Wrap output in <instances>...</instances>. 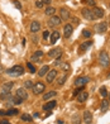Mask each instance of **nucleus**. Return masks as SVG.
Listing matches in <instances>:
<instances>
[{
  "instance_id": "nucleus-1",
  "label": "nucleus",
  "mask_w": 110,
  "mask_h": 124,
  "mask_svg": "<svg viewBox=\"0 0 110 124\" xmlns=\"http://www.w3.org/2000/svg\"><path fill=\"white\" fill-rule=\"evenodd\" d=\"M7 74L13 76V77H19L24 74V67L20 66V65H15L13 67H10V69L7 71Z\"/></svg>"
},
{
  "instance_id": "nucleus-2",
  "label": "nucleus",
  "mask_w": 110,
  "mask_h": 124,
  "mask_svg": "<svg viewBox=\"0 0 110 124\" xmlns=\"http://www.w3.org/2000/svg\"><path fill=\"white\" fill-rule=\"evenodd\" d=\"M99 62H100V65L103 67H108L109 66L110 58H109V56H108V53L105 52V51H101L100 54H99Z\"/></svg>"
},
{
  "instance_id": "nucleus-3",
  "label": "nucleus",
  "mask_w": 110,
  "mask_h": 124,
  "mask_svg": "<svg viewBox=\"0 0 110 124\" xmlns=\"http://www.w3.org/2000/svg\"><path fill=\"white\" fill-rule=\"evenodd\" d=\"M81 14L85 19L87 20H96L95 16H94V13H92V9H87V8H84L81 10Z\"/></svg>"
},
{
  "instance_id": "nucleus-4",
  "label": "nucleus",
  "mask_w": 110,
  "mask_h": 124,
  "mask_svg": "<svg viewBox=\"0 0 110 124\" xmlns=\"http://www.w3.org/2000/svg\"><path fill=\"white\" fill-rule=\"evenodd\" d=\"M61 54H62V49L57 47V48H53L51 49L48 52V57L49 58H56V60H59V57H61Z\"/></svg>"
},
{
  "instance_id": "nucleus-5",
  "label": "nucleus",
  "mask_w": 110,
  "mask_h": 124,
  "mask_svg": "<svg viewBox=\"0 0 110 124\" xmlns=\"http://www.w3.org/2000/svg\"><path fill=\"white\" fill-rule=\"evenodd\" d=\"M61 23H62V19L59 18V16H56V15L51 16V18H49V20H48V25L51 27V28L57 27V25H59Z\"/></svg>"
},
{
  "instance_id": "nucleus-6",
  "label": "nucleus",
  "mask_w": 110,
  "mask_h": 124,
  "mask_svg": "<svg viewBox=\"0 0 110 124\" xmlns=\"http://www.w3.org/2000/svg\"><path fill=\"white\" fill-rule=\"evenodd\" d=\"M87 82H90V77H87V76H81V77H77L75 80V85L76 86H85Z\"/></svg>"
},
{
  "instance_id": "nucleus-7",
  "label": "nucleus",
  "mask_w": 110,
  "mask_h": 124,
  "mask_svg": "<svg viewBox=\"0 0 110 124\" xmlns=\"http://www.w3.org/2000/svg\"><path fill=\"white\" fill-rule=\"evenodd\" d=\"M23 99H20V98H18L15 95V96H12L10 99H8V103H7V105L8 106H12V105H20L22 103H23Z\"/></svg>"
},
{
  "instance_id": "nucleus-8",
  "label": "nucleus",
  "mask_w": 110,
  "mask_h": 124,
  "mask_svg": "<svg viewBox=\"0 0 110 124\" xmlns=\"http://www.w3.org/2000/svg\"><path fill=\"white\" fill-rule=\"evenodd\" d=\"M44 89H46V86H44V84H43V82H36L34 84V86H33V93H34V94H41V93H43V91H44Z\"/></svg>"
},
{
  "instance_id": "nucleus-9",
  "label": "nucleus",
  "mask_w": 110,
  "mask_h": 124,
  "mask_svg": "<svg viewBox=\"0 0 110 124\" xmlns=\"http://www.w3.org/2000/svg\"><path fill=\"white\" fill-rule=\"evenodd\" d=\"M106 29H108V24L105 23V22H100L99 24H96V25H95V31H96L97 33H100V34L105 33V32H106Z\"/></svg>"
},
{
  "instance_id": "nucleus-10",
  "label": "nucleus",
  "mask_w": 110,
  "mask_h": 124,
  "mask_svg": "<svg viewBox=\"0 0 110 124\" xmlns=\"http://www.w3.org/2000/svg\"><path fill=\"white\" fill-rule=\"evenodd\" d=\"M91 46H92V41H91V39H89V41H86V42H82L80 44V47H79V52H86V51L89 49Z\"/></svg>"
},
{
  "instance_id": "nucleus-11",
  "label": "nucleus",
  "mask_w": 110,
  "mask_h": 124,
  "mask_svg": "<svg viewBox=\"0 0 110 124\" xmlns=\"http://www.w3.org/2000/svg\"><path fill=\"white\" fill-rule=\"evenodd\" d=\"M57 77V70H49L48 71V74L46 75V80H47V82H53L54 81V78Z\"/></svg>"
},
{
  "instance_id": "nucleus-12",
  "label": "nucleus",
  "mask_w": 110,
  "mask_h": 124,
  "mask_svg": "<svg viewBox=\"0 0 110 124\" xmlns=\"http://www.w3.org/2000/svg\"><path fill=\"white\" fill-rule=\"evenodd\" d=\"M16 96L23 99V100H27L28 99V93H27V89H23V87H19L18 90H16Z\"/></svg>"
},
{
  "instance_id": "nucleus-13",
  "label": "nucleus",
  "mask_w": 110,
  "mask_h": 124,
  "mask_svg": "<svg viewBox=\"0 0 110 124\" xmlns=\"http://www.w3.org/2000/svg\"><path fill=\"white\" fill-rule=\"evenodd\" d=\"M72 32H73V27L71 25V24H66L63 27V36L66 38H70L71 34H72Z\"/></svg>"
},
{
  "instance_id": "nucleus-14",
  "label": "nucleus",
  "mask_w": 110,
  "mask_h": 124,
  "mask_svg": "<svg viewBox=\"0 0 110 124\" xmlns=\"http://www.w3.org/2000/svg\"><path fill=\"white\" fill-rule=\"evenodd\" d=\"M39 29H41V23L37 22V20H33L30 23V32L32 33H37V32H39Z\"/></svg>"
},
{
  "instance_id": "nucleus-15",
  "label": "nucleus",
  "mask_w": 110,
  "mask_h": 124,
  "mask_svg": "<svg viewBox=\"0 0 110 124\" xmlns=\"http://www.w3.org/2000/svg\"><path fill=\"white\" fill-rule=\"evenodd\" d=\"M70 16H71V14H70V12L67 9H65V8L59 9V18H61V19L67 20V19H70Z\"/></svg>"
},
{
  "instance_id": "nucleus-16",
  "label": "nucleus",
  "mask_w": 110,
  "mask_h": 124,
  "mask_svg": "<svg viewBox=\"0 0 110 124\" xmlns=\"http://www.w3.org/2000/svg\"><path fill=\"white\" fill-rule=\"evenodd\" d=\"M42 57H43V52H42V51H36V52L33 53V56L30 57V62H38Z\"/></svg>"
},
{
  "instance_id": "nucleus-17",
  "label": "nucleus",
  "mask_w": 110,
  "mask_h": 124,
  "mask_svg": "<svg viewBox=\"0 0 110 124\" xmlns=\"http://www.w3.org/2000/svg\"><path fill=\"white\" fill-rule=\"evenodd\" d=\"M92 13H94L95 19H100V18L104 16V10L101 8H94V9H92Z\"/></svg>"
},
{
  "instance_id": "nucleus-18",
  "label": "nucleus",
  "mask_w": 110,
  "mask_h": 124,
  "mask_svg": "<svg viewBox=\"0 0 110 124\" xmlns=\"http://www.w3.org/2000/svg\"><path fill=\"white\" fill-rule=\"evenodd\" d=\"M14 86V82L12 81H8V82H4L3 86H1V91H7V93H10V90L13 89Z\"/></svg>"
},
{
  "instance_id": "nucleus-19",
  "label": "nucleus",
  "mask_w": 110,
  "mask_h": 124,
  "mask_svg": "<svg viewBox=\"0 0 110 124\" xmlns=\"http://www.w3.org/2000/svg\"><path fill=\"white\" fill-rule=\"evenodd\" d=\"M58 39H59V32L53 31V32L51 33V36H49V41H51L52 44H54V43L58 41Z\"/></svg>"
},
{
  "instance_id": "nucleus-20",
  "label": "nucleus",
  "mask_w": 110,
  "mask_h": 124,
  "mask_svg": "<svg viewBox=\"0 0 110 124\" xmlns=\"http://www.w3.org/2000/svg\"><path fill=\"white\" fill-rule=\"evenodd\" d=\"M87 98H89V94H87L86 91H81L77 95V101L79 103H85V101L87 100Z\"/></svg>"
},
{
  "instance_id": "nucleus-21",
  "label": "nucleus",
  "mask_w": 110,
  "mask_h": 124,
  "mask_svg": "<svg viewBox=\"0 0 110 124\" xmlns=\"http://www.w3.org/2000/svg\"><path fill=\"white\" fill-rule=\"evenodd\" d=\"M84 122H85V124H90L92 122V114L89 110H86L84 113Z\"/></svg>"
},
{
  "instance_id": "nucleus-22",
  "label": "nucleus",
  "mask_w": 110,
  "mask_h": 124,
  "mask_svg": "<svg viewBox=\"0 0 110 124\" xmlns=\"http://www.w3.org/2000/svg\"><path fill=\"white\" fill-rule=\"evenodd\" d=\"M56 105H57V101L56 100H49V103H47L44 106H43V109L48 111V110H52Z\"/></svg>"
},
{
  "instance_id": "nucleus-23",
  "label": "nucleus",
  "mask_w": 110,
  "mask_h": 124,
  "mask_svg": "<svg viewBox=\"0 0 110 124\" xmlns=\"http://www.w3.org/2000/svg\"><path fill=\"white\" fill-rule=\"evenodd\" d=\"M108 109H109V101L108 100H103L101 101V106H100V111L104 114V113L108 111Z\"/></svg>"
},
{
  "instance_id": "nucleus-24",
  "label": "nucleus",
  "mask_w": 110,
  "mask_h": 124,
  "mask_svg": "<svg viewBox=\"0 0 110 124\" xmlns=\"http://www.w3.org/2000/svg\"><path fill=\"white\" fill-rule=\"evenodd\" d=\"M48 71H49V67L48 66H42V69L39 70V72H38V75H39V77H43V76H46L48 74Z\"/></svg>"
},
{
  "instance_id": "nucleus-25",
  "label": "nucleus",
  "mask_w": 110,
  "mask_h": 124,
  "mask_svg": "<svg viewBox=\"0 0 110 124\" xmlns=\"http://www.w3.org/2000/svg\"><path fill=\"white\" fill-rule=\"evenodd\" d=\"M56 95H57L56 91H49V93H47V94L43 95V100H51L52 98L56 96Z\"/></svg>"
},
{
  "instance_id": "nucleus-26",
  "label": "nucleus",
  "mask_w": 110,
  "mask_h": 124,
  "mask_svg": "<svg viewBox=\"0 0 110 124\" xmlns=\"http://www.w3.org/2000/svg\"><path fill=\"white\" fill-rule=\"evenodd\" d=\"M67 80V75H62V76H59L58 78H57V85L58 86H62L63 84H65V81Z\"/></svg>"
},
{
  "instance_id": "nucleus-27",
  "label": "nucleus",
  "mask_w": 110,
  "mask_h": 124,
  "mask_svg": "<svg viewBox=\"0 0 110 124\" xmlns=\"http://www.w3.org/2000/svg\"><path fill=\"white\" fill-rule=\"evenodd\" d=\"M54 13H56V9H54L53 7H48V8L46 9V14H47L48 16H53Z\"/></svg>"
},
{
  "instance_id": "nucleus-28",
  "label": "nucleus",
  "mask_w": 110,
  "mask_h": 124,
  "mask_svg": "<svg viewBox=\"0 0 110 124\" xmlns=\"http://www.w3.org/2000/svg\"><path fill=\"white\" fill-rule=\"evenodd\" d=\"M80 122H81L80 115L79 114H73L72 115V124H80Z\"/></svg>"
},
{
  "instance_id": "nucleus-29",
  "label": "nucleus",
  "mask_w": 110,
  "mask_h": 124,
  "mask_svg": "<svg viewBox=\"0 0 110 124\" xmlns=\"http://www.w3.org/2000/svg\"><path fill=\"white\" fill-rule=\"evenodd\" d=\"M33 86H34L33 81H30V80L24 81V89H33Z\"/></svg>"
},
{
  "instance_id": "nucleus-30",
  "label": "nucleus",
  "mask_w": 110,
  "mask_h": 124,
  "mask_svg": "<svg viewBox=\"0 0 110 124\" xmlns=\"http://www.w3.org/2000/svg\"><path fill=\"white\" fill-rule=\"evenodd\" d=\"M20 119L24 120V122H32V116L29 114H22L20 115Z\"/></svg>"
},
{
  "instance_id": "nucleus-31",
  "label": "nucleus",
  "mask_w": 110,
  "mask_h": 124,
  "mask_svg": "<svg viewBox=\"0 0 110 124\" xmlns=\"http://www.w3.org/2000/svg\"><path fill=\"white\" fill-rule=\"evenodd\" d=\"M100 95L103 98H106L108 96V91H106V87L105 86H101L100 87Z\"/></svg>"
},
{
  "instance_id": "nucleus-32",
  "label": "nucleus",
  "mask_w": 110,
  "mask_h": 124,
  "mask_svg": "<svg viewBox=\"0 0 110 124\" xmlns=\"http://www.w3.org/2000/svg\"><path fill=\"white\" fill-rule=\"evenodd\" d=\"M27 66H28V69H29V71H30V74H36V67L32 65V62H27Z\"/></svg>"
},
{
  "instance_id": "nucleus-33",
  "label": "nucleus",
  "mask_w": 110,
  "mask_h": 124,
  "mask_svg": "<svg viewBox=\"0 0 110 124\" xmlns=\"http://www.w3.org/2000/svg\"><path fill=\"white\" fill-rule=\"evenodd\" d=\"M16 114H18V110H16V109H8L7 110V115L9 116H12V115H16Z\"/></svg>"
},
{
  "instance_id": "nucleus-34",
  "label": "nucleus",
  "mask_w": 110,
  "mask_h": 124,
  "mask_svg": "<svg viewBox=\"0 0 110 124\" xmlns=\"http://www.w3.org/2000/svg\"><path fill=\"white\" fill-rule=\"evenodd\" d=\"M59 67L63 70V71H67V70H70V65L68 63H66V62H61V65H59Z\"/></svg>"
},
{
  "instance_id": "nucleus-35",
  "label": "nucleus",
  "mask_w": 110,
  "mask_h": 124,
  "mask_svg": "<svg viewBox=\"0 0 110 124\" xmlns=\"http://www.w3.org/2000/svg\"><path fill=\"white\" fill-rule=\"evenodd\" d=\"M82 36L86 37V38H90L91 37V32L87 31V29H84V31H82Z\"/></svg>"
},
{
  "instance_id": "nucleus-36",
  "label": "nucleus",
  "mask_w": 110,
  "mask_h": 124,
  "mask_svg": "<svg viewBox=\"0 0 110 124\" xmlns=\"http://www.w3.org/2000/svg\"><path fill=\"white\" fill-rule=\"evenodd\" d=\"M43 4H44V3H43L42 0H38V1H36V7L41 9V8H43Z\"/></svg>"
},
{
  "instance_id": "nucleus-37",
  "label": "nucleus",
  "mask_w": 110,
  "mask_h": 124,
  "mask_svg": "<svg viewBox=\"0 0 110 124\" xmlns=\"http://www.w3.org/2000/svg\"><path fill=\"white\" fill-rule=\"evenodd\" d=\"M84 3H87L89 5H92V7H95V0H84Z\"/></svg>"
},
{
  "instance_id": "nucleus-38",
  "label": "nucleus",
  "mask_w": 110,
  "mask_h": 124,
  "mask_svg": "<svg viewBox=\"0 0 110 124\" xmlns=\"http://www.w3.org/2000/svg\"><path fill=\"white\" fill-rule=\"evenodd\" d=\"M14 5H15V7L18 8V9H22V4H20V3H18L16 0H14Z\"/></svg>"
},
{
  "instance_id": "nucleus-39",
  "label": "nucleus",
  "mask_w": 110,
  "mask_h": 124,
  "mask_svg": "<svg viewBox=\"0 0 110 124\" xmlns=\"http://www.w3.org/2000/svg\"><path fill=\"white\" fill-rule=\"evenodd\" d=\"M48 36H49V32H48V31H44V32H43V38H44V39H47Z\"/></svg>"
},
{
  "instance_id": "nucleus-40",
  "label": "nucleus",
  "mask_w": 110,
  "mask_h": 124,
  "mask_svg": "<svg viewBox=\"0 0 110 124\" xmlns=\"http://www.w3.org/2000/svg\"><path fill=\"white\" fill-rule=\"evenodd\" d=\"M42 1L44 3V4H48V5H49V4L52 3V0H42Z\"/></svg>"
},
{
  "instance_id": "nucleus-41",
  "label": "nucleus",
  "mask_w": 110,
  "mask_h": 124,
  "mask_svg": "<svg viewBox=\"0 0 110 124\" xmlns=\"http://www.w3.org/2000/svg\"><path fill=\"white\" fill-rule=\"evenodd\" d=\"M0 124H10V123H9L8 120H4V119H3V120H0Z\"/></svg>"
},
{
  "instance_id": "nucleus-42",
  "label": "nucleus",
  "mask_w": 110,
  "mask_h": 124,
  "mask_svg": "<svg viewBox=\"0 0 110 124\" xmlns=\"http://www.w3.org/2000/svg\"><path fill=\"white\" fill-rule=\"evenodd\" d=\"M0 115H1V116L7 115V111H4V110H0Z\"/></svg>"
},
{
  "instance_id": "nucleus-43",
  "label": "nucleus",
  "mask_w": 110,
  "mask_h": 124,
  "mask_svg": "<svg viewBox=\"0 0 110 124\" xmlns=\"http://www.w3.org/2000/svg\"><path fill=\"white\" fill-rule=\"evenodd\" d=\"M4 71H5L4 66H3V65H0V74H1V72H4Z\"/></svg>"
},
{
  "instance_id": "nucleus-44",
  "label": "nucleus",
  "mask_w": 110,
  "mask_h": 124,
  "mask_svg": "<svg viewBox=\"0 0 110 124\" xmlns=\"http://www.w3.org/2000/svg\"><path fill=\"white\" fill-rule=\"evenodd\" d=\"M56 123H57V124H63V120H59V119H58Z\"/></svg>"
},
{
  "instance_id": "nucleus-45",
  "label": "nucleus",
  "mask_w": 110,
  "mask_h": 124,
  "mask_svg": "<svg viewBox=\"0 0 110 124\" xmlns=\"http://www.w3.org/2000/svg\"><path fill=\"white\" fill-rule=\"evenodd\" d=\"M109 98H110V94H109Z\"/></svg>"
}]
</instances>
